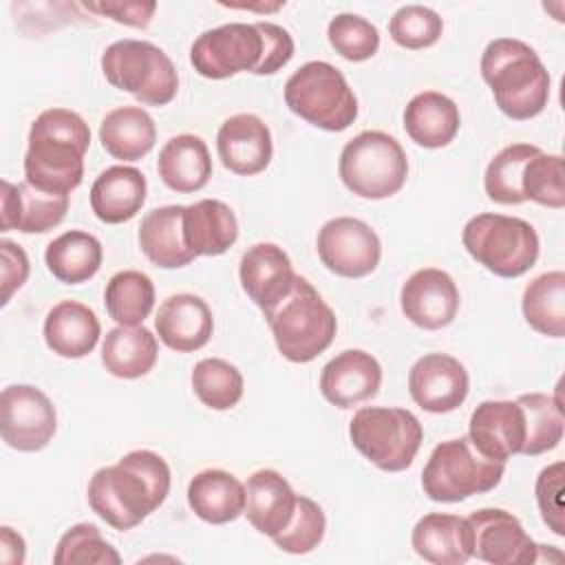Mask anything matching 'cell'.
<instances>
[{
    "label": "cell",
    "instance_id": "6da1fadb",
    "mask_svg": "<svg viewBox=\"0 0 565 565\" xmlns=\"http://www.w3.org/2000/svg\"><path fill=\"white\" fill-rule=\"evenodd\" d=\"M170 466L152 450H132L88 481V505L110 527L126 532L152 514L170 492Z\"/></svg>",
    "mask_w": 565,
    "mask_h": 565
},
{
    "label": "cell",
    "instance_id": "7a4b0ae2",
    "mask_svg": "<svg viewBox=\"0 0 565 565\" xmlns=\"http://www.w3.org/2000/svg\"><path fill=\"white\" fill-rule=\"evenodd\" d=\"M90 128L68 108L42 110L29 128L24 181L49 194H71L84 179Z\"/></svg>",
    "mask_w": 565,
    "mask_h": 565
},
{
    "label": "cell",
    "instance_id": "3957f363",
    "mask_svg": "<svg viewBox=\"0 0 565 565\" xmlns=\"http://www.w3.org/2000/svg\"><path fill=\"white\" fill-rule=\"evenodd\" d=\"M479 68L505 117L525 121L547 106L550 73L530 44L516 38H497L483 49Z\"/></svg>",
    "mask_w": 565,
    "mask_h": 565
},
{
    "label": "cell",
    "instance_id": "277c9868",
    "mask_svg": "<svg viewBox=\"0 0 565 565\" xmlns=\"http://www.w3.org/2000/svg\"><path fill=\"white\" fill-rule=\"evenodd\" d=\"M276 347L294 364H307L327 351L335 338L338 320L318 289L296 276L291 291L265 311Z\"/></svg>",
    "mask_w": 565,
    "mask_h": 565
},
{
    "label": "cell",
    "instance_id": "5b68a950",
    "mask_svg": "<svg viewBox=\"0 0 565 565\" xmlns=\"http://www.w3.org/2000/svg\"><path fill=\"white\" fill-rule=\"evenodd\" d=\"M503 472L505 463L481 455L466 435L433 448L422 470V488L430 501L457 503L472 494L494 490Z\"/></svg>",
    "mask_w": 565,
    "mask_h": 565
},
{
    "label": "cell",
    "instance_id": "8992f818",
    "mask_svg": "<svg viewBox=\"0 0 565 565\" xmlns=\"http://www.w3.org/2000/svg\"><path fill=\"white\" fill-rule=\"evenodd\" d=\"M461 243L479 265L501 278H519L530 271L541 247L539 234L527 221L492 212L472 216L463 225Z\"/></svg>",
    "mask_w": 565,
    "mask_h": 565
},
{
    "label": "cell",
    "instance_id": "52a82bcc",
    "mask_svg": "<svg viewBox=\"0 0 565 565\" xmlns=\"http://www.w3.org/2000/svg\"><path fill=\"white\" fill-rule=\"evenodd\" d=\"M287 108L307 124L340 132L358 119V99L333 64L313 60L302 64L285 82Z\"/></svg>",
    "mask_w": 565,
    "mask_h": 565
},
{
    "label": "cell",
    "instance_id": "ba28073f",
    "mask_svg": "<svg viewBox=\"0 0 565 565\" xmlns=\"http://www.w3.org/2000/svg\"><path fill=\"white\" fill-rule=\"evenodd\" d=\"M106 82L146 106H166L177 97L179 75L172 60L152 42L124 38L102 53Z\"/></svg>",
    "mask_w": 565,
    "mask_h": 565
},
{
    "label": "cell",
    "instance_id": "9c48e42d",
    "mask_svg": "<svg viewBox=\"0 0 565 565\" xmlns=\"http://www.w3.org/2000/svg\"><path fill=\"white\" fill-rule=\"evenodd\" d=\"M338 174L342 183L362 199H388L397 194L408 177V159L399 141L382 130H362L340 152Z\"/></svg>",
    "mask_w": 565,
    "mask_h": 565
},
{
    "label": "cell",
    "instance_id": "30bf717a",
    "mask_svg": "<svg viewBox=\"0 0 565 565\" xmlns=\"http://www.w3.org/2000/svg\"><path fill=\"white\" fill-rule=\"evenodd\" d=\"M349 437L373 466L384 472H402L413 463L424 428L406 408L364 406L355 411Z\"/></svg>",
    "mask_w": 565,
    "mask_h": 565
},
{
    "label": "cell",
    "instance_id": "8fae6325",
    "mask_svg": "<svg viewBox=\"0 0 565 565\" xmlns=\"http://www.w3.org/2000/svg\"><path fill=\"white\" fill-rule=\"evenodd\" d=\"M260 60L263 33L256 22H230L203 31L190 49L194 71L207 79H225L241 71L256 73Z\"/></svg>",
    "mask_w": 565,
    "mask_h": 565
},
{
    "label": "cell",
    "instance_id": "7c38bea8",
    "mask_svg": "<svg viewBox=\"0 0 565 565\" xmlns=\"http://www.w3.org/2000/svg\"><path fill=\"white\" fill-rule=\"evenodd\" d=\"M57 430V413L44 391L31 384H11L0 395V433L7 446L35 452L49 446Z\"/></svg>",
    "mask_w": 565,
    "mask_h": 565
},
{
    "label": "cell",
    "instance_id": "4fadbf2b",
    "mask_svg": "<svg viewBox=\"0 0 565 565\" xmlns=\"http://www.w3.org/2000/svg\"><path fill=\"white\" fill-rule=\"evenodd\" d=\"M322 265L342 278H364L375 271L382 258V243L375 230L353 216L327 221L316 241Z\"/></svg>",
    "mask_w": 565,
    "mask_h": 565
},
{
    "label": "cell",
    "instance_id": "5bb4252c",
    "mask_svg": "<svg viewBox=\"0 0 565 565\" xmlns=\"http://www.w3.org/2000/svg\"><path fill=\"white\" fill-rule=\"evenodd\" d=\"M472 532V556L492 565H530L545 561V545L534 543L521 521L501 508H481L466 516Z\"/></svg>",
    "mask_w": 565,
    "mask_h": 565
},
{
    "label": "cell",
    "instance_id": "9a60e30c",
    "mask_svg": "<svg viewBox=\"0 0 565 565\" xmlns=\"http://www.w3.org/2000/svg\"><path fill=\"white\" fill-rule=\"evenodd\" d=\"M468 388L466 366L448 353H426L408 371L413 402L435 415L459 408L468 397Z\"/></svg>",
    "mask_w": 565,
    "mask_h": 565
},
{
    "label": "cell",
    "instance_id": "2e32d148",
    "mask_svg": "<svg viewBox=\"0 0 565 565\" xmlns=\"http://www.w3.org/2000/svg\"><path fill=\"white\" fill-rule=\"evenodd\" d=\"M402 313L419 329L448 327L459 311V289L452 276L437 267H424L408 276L399 291Z\"/></svg>",
    "mask_w": 565,
    "mask_h": 565
},
{
    "label": "cell",
    "instance_id": "e0dca14e",
    "mask_svg": "<svg viewBox=\"0 0 565 565\" xmlns=\"http://www.w3.org/2000/svg\"><path fill=\"white\" fill-rule=\"evenodd\" d=\"M468 439L472 446L494 461H508L521 455L525 444V415L514 399H486L472 415L468 426Z\"/></svg>",
    "mask_w": 565,
    "mask_h": 565
},
{
    "label": "cell",
    "instance_id": "ac0fdd59",
    "mask_svg": "<svg viewBox=\"0 0 565 565\" xmlns=\"http://www.w3.org/2000/svg\"><path fill=\"white\" fill-rule=\"evenodd\" d=\"M216 152L230 172L238 177H254L271 161V132L258 115H232L216 132Z\"/></svg>",
    "mask_w": 565,
    "mask_h": 565
},
{
    "label": "cell",
    "instance_id": "d6986e66",
    "mask_svg": "<svg viewBox=\"0 0 565 565\" xmlns=\"http://www.w3.org/2000/svg\"><path fill=\"white\" fill-rule=\"evenodd\" d=\"M71 199L66 194L42 192L26 181L11 183L2 179L0 183V225L2 232L18 230L22 234H44L57 227L66 212Z\"/></svg>",
    "mask_w": 565,
    "mask_h": 565
},
{
    "label": "cell",
    "instance_id": "ffe728a7",
    "mask_svg": "<svg viewBox=\"0 0 565 565\" xmlns=\"http://www.w3.org/2000/svg\"><path fill=\"white\" fill-rule=\"evenodd\" d=\"M238 276L243 291L265 313L291 291L298 274L282 247L276 243H256L241 256Z\"/></svg>",
    "mask_w": 565,
    "mask_h": 565
},
{
    "label": "cell",
    "instance_id": "44dd1931",
    "mask_svg": "<svg viewBox=\"0 0 565 565\" xmlns=\"http://www.w3.org/2000/svg\"><path fill=\"white\" fill-rule=\"evenodd\" d=\"M380 384L382 366L362 349H347L338 353L320 373V393L338 408H351L375 397Z\"/></svg>",
    "mask_w": 565,
    "mask_h": 565
},
{
    "label": "cell",
    "instance_id": "7402d4cb",
    "mask_svg": "<svg viewBox=\"0 0 565 565\" xmlns=\"http://www.w3.org/2000/svg\"><path fill=\"white\" fill-rule=\"evenodd\" d=\"M154 329L168 349L177 353H192L210 342L214 318L201 296L172 294L159 305Z\"/></svg>",
    "mask_w": 565,
    "mask_h": 565
},
{
    "label": "cell",
    "instance_id": "603a6c76",
    "mask_svg": "<svg viewBox=\"0 0 565 565\" xmlns=\"http://www.w3.org/2000/svg\"><path fill=\"white\" fill-rule=\"evenodd\" d=\"M298 494L289 481L271 468L256 470L245 483V516L260 534L274 539L294 516Z\"/></svg>",
    "mask_w": 565,
    "mask_h": 565
},
{
    "label": "cell",
    "instance_id": "cb8c5ba5",
    "mask_svg": "<svg viewBox=\"0 0 565 565\" xmlns=\"http://www.w3.org/2000/svg\"><path fill=\"white\" fill-rule=\"evenodd\" d=\"M413 550L435 565H463L472 558L470 523L457 514L430 512L422 516L411 534Z\"/></svg>",
    "mask_w": 565,
    "mask_h": 565
},
{
    "label": "cell",
    "instance_id": "d4e9b609",
    "mask_svg": "<svg viewBox=\"0 0 565 565\" xmlns=\"http://www.w3.org/2000/svg\"><path fill=\"white\" fill-rule=\"evenodd\" d=\"M148 183L132 166H110L90 185V207L102 223L119 225L137 216L146 203Z\"/></svg>",
    "mask_w": 565,
    "mask_h": 565
},
{
    "label": "cell",
    "instance_id": "484cf974",
    "mask_svg": "<svg viewBox=\"0 0 565 565\" xmlns=\"http://www.w3.org/2000/svg\"><path fill=\"white\" fill-rule=\"evenodd\" d=\"M44 342L60 358L77 360L88 355L102 335L95 311L77 300H62L44 318Z\"/></svg>",
    "mask_w": 565,
    "mask_h": 565
},
{
    "label": "cell",
    "instance_id": "4316f807",
    "mask_svg": "<svg viewBox=\"0 0 565 565\" xmlns=\"http://www.w3.org/2000/svg\"><path fill=\"white\" fill-rule=\"evenodd\" d=\"M183 238L196 256H221L238 238L236 214L218 199H201L185 205Z\"/></svg>",
    "mask_w": 565,
    "mask_h": 565
},
{
    "label": "cell",
    "instance_id": "83f0119b",
    "mask_svg": "<svg viewBox=\"0 0 565 565\" xmlns=\"http://www.w3.org/2000/svg\"><path fill=\"white\" fill-rule=\"evenodd\" d=\"M183 210L185 205H163L141 218L139 247L157 267L177 269L196 258L183 238Z\"/></svg>",
    "mask_w": 565,
    "mask_h": 565
},
{
    "label": "cell",
    "instance_id": "f1b7e54d",
    "mask_svg": "<svg viewBox=\"0 0 565 565\" xmlns=\"http://www.w3.org/2000/svg\"><path fill=\"white\" fill-rule=\"evenodd\" d=\"M461 126L457 104L437 90H424L411 97L404 108V130L422 148L448 146Z\"/></svg>",
    "mask_w": 565,
    "mask_h": 565
},
{
    "label": "cell",
    "instance_id": "f546056e",
    "mask_svg": "<svg viewBox=\"0 0 565 565\" xmlns=\"http://www.w3.org/2000/svg\"><path fill=\"white\" fill-rule=\"evenodd\" d=\"M157 172L174 192H199L212 177V159L205 141L190 132L168 139L159 150Z\"/></svg>",
    "mask_w": 565,
    "mask_h": 565
},
{
    "label": "cell",
    "instance_id": "4dcf8cb0",
    "mask_svg": "<svg viewBox=\"0 0 565 565\" xmlns=\"http://www.w3.org/2000/svg\"><path fill=\"white\" fill-rule=\"evenodd\" d=\"M188 505L205 523H230L245 512V486L227 470H201L188 486Z\"/></svg>",
    "mask_w": 565,
    "mask_h": 565
},
{
    "label": "cell",
    "instance_id": "1f68e13d",
    "mask_svg": "<svg viewBox=\"0 0 565 565\" xmlns=\"http://www.w3.org/2000/svg\"><path fill=\"white\" fill-rule=\"evenodd\" d=\"M102 148L119 161H139L157 141V126L148 110L139 106H119L99 124Z\"/></svg>",
    "mask_w": 565,
    "mask_h": 565
},
{
    "label": "cell",
    "instance_id": "d6a6232c",
    "mask_svg": "<svg viewBox=\"0 0 565 565\" xmlns=\"http://www.w3.org/2000/svg\"><path fill=\"white\" fill-rule=\"evenodd\" d=\"M159 344L150 329L137 327H115L106 333L102 344L104 369L121 380H137L152 371L157 364Z\"/></svg>",
    "mask_w": 565,
    "mask_h": 565
},
{
    "label": "cell",
    "instance_id": "836d02e7",
    "mask_svg": "<svg viewBox=\"0 0 565 565\" xmlns=\"http://www.w3.org/2000/svg\"><path fill=\"white\" fill-rule=\"evenodd\" d=\"M104 249L97 236L84 230H68L46 245V269L66 285L90 280L102 267Z\"/></svg>",
    "mask_w": 565,
    "mask_h": 565
},
{
    "label": "cell",
    "instance_id": "e575fe53",
    "mask_svg": "<svg viewBox=\"0 0 565 565\" xmlns=\"http://www.w3.org/2000/svg\"><path fill=\"white\" fill-rule=\"evenodd\" d=\"M521 309L527 324L550 338L565 335V274L561 269L536 276L523 291Z\"/></svg>",
    "mask_w": 565,
    "mask_h": 565
},
{
    "label": "cell",
    "instance_id": "d590c367",
    "mask_svg": "<svg viewBox=\"0 0 565 565\" xmlns=\"http://www.w3.org/2000/svg\"><path fill=\"white\" fill-rule=\"evenodd\" d=\"M108 316L124 327L141 324L154 307V285L150 276L137 269L117 271L104 291Z\"/></svg>",
    "mask_w": 565,
    "mask_h": 565
},
{
    "label": "cell",
    "instance_id": "8d00e7d4",
    "mask_svg": "<svg viewBox=\"0 0 565 565\" xmlns=\"http://www.w3.org/2000/svg\"><path fill=\"white\" fill-rule=\"evenodd\" d=\"M516 402L525 415V444L521 455L536 457L558 446L563 439V408L558 397L545 393H525Z\"/></svg>",
    "mask_w": 565,
    "mask_h": 565
},
{
    "label": "cell",
    "instance_id": "74e56055",
    "mask_svg": "<svg viewBox=\"0 0 565 565\" xmlns=\"http://www.w3.org/2000/svg\"><path fill=\"white\" fill-rule=\"evenodd\" d=\"M541 152L539 146L532 143H510L499 150L486 168L483 188L490 201L501 205H519L525 201L521 192V177L525 163Z\"/></svg>",
    "mask_w": 565,
    "mask_h": 565
},
{
    "label": "cell",
    "instance_id": "f35d334b",
    "mask_svg": "<svg viewBox=\"0 0 565 565\" xmlns=\"http://www.w3.org/2000/svg\"><path fill=\"white\" fill-rule=\"evenodd\" d=\"M194 395L212 411H230L243 397L241 371L221 358H205L194 364L190 375Z\"/></svg>",
    "mask_w": 565,
    "mask_h": 565
},
{
    "label": "cell",
    "instance_id": "ab89813d",
    "mask_svg": "<svg viewBox=\"0 0 565 565\" xmlns=\"http://www.w3.org/2000/svg\"><path fill=\"white\" fill-rule=\"evenodd\" d=\"M55 565H119V552L102 536L99 527L93 523H77L68 527L53 554Z\"/></svg>",
    "mask_w": 565,
    "mask_h": 565
},
{
    "label": "cell",
    "instance_id": "60d3db41",
    "mask_svg": "<svg viewBox=\"0 0 565 565\" xmlns=\"http://www.w3.org/2000/svg\"><path fill=\"white\" fill-rule=\"evenodd\" d=\"M565 170L561 154L536 152L523 168L521 192L525 201L561 210L565 205Z\"/></svg>",
    "mask_w": 565,
    "mask_h": 565
},
{
    "label": "cell",
    "instance_id": "b9f144b4",
    "mask_svg": "<svg viewBox=\"0 0 565 565\" xmlns=\"http://www.w3.org/2000/svg\"><path fill=\"white\" fill-rule=\"evenodd\" d=\"M329 44L349 62L371 60L380 49V31L366 18L338 13L327 26Z\"/></svg>",
    "mask_w": 565,
    "mask_h": 565
},
{
    "label": "cell",
    "instance_id": "7bdbcfd3",
    "mask_svg": "<svg viewBox=\"0 0 565 565\" xmlns=\"http://www.w3.org/2000/svg\"><path fill=\"white\" fill-rule=\"evenodd\" d=\"M324 530L327 516L322 508L313 499L298 494L294 516L287 527L274 536V543L287 554H309L324 539Z\"/></svg>",
    "mask_w": 565,
    "mask_h": 565
},
{
    "label": "cell",
    "instance_id": "ee69618b",
    "mask_svg": "<svg viewBox=\"0 0 565 565\" xmlns=\"http://www.w3.org/2000/svg\"><path fill=\"white\" fill-rule=\"evenodd\" d=\"M441 31L444 20L437 11L424 4H404L393 13L388 22V33L393 42L411 51L433 46L441 38Z\"/></svg>",
    "mask_w": 565,
    "mask_h": 565
},
{
    "label": "cell",
    "instance_id": "f6af8a7d",
    "mask_svg": "<svg viewBox=\"0 0 565 565\" xmlns=\"http://www.w3.org/2000/svg\"><path fill=\"white\" fill-rule=\"evenodd\" d=\"M536 503L543 516V523L556 534L565 536V510H563V461H554L543 468L536 477Z\"/></svg>",
    "mask_w": 565,
    "mask_h": 565
},
{
    "label": "cell",
    "instance_id": "bcb514c9",
    "mask_svg": "<svg viewBox=\"0 0 565 565\" xmlns=\"http://www.w3.org/2000/svg\"><path fill=\"white\" fill-rule=\"evenodd\" d=\"M263 33V60L254 75H274L294 57V38L274 22H256Z\"/></svg>",
    "mask_w": 565,
    "mask_h": 565
},
{
    "label": "cell",
    "instance_id": "7dc6e473",
    "mask_svg": "<svg viewBox=\"0 0 565 565\" xmlns=\"http://www.w3.org/2000/svg\"><path fill=\"white\" fill-rule=\"evenodd\" d=\"M0 258H2V305H9L11 296L26 282L29 278V258H26V252L9 241V238H2L0 241Z\"/></svg>",
    "mask_w": 565,
    "mask_h": 565
},
{
    "label": "cell",
    "instance_id": "c3c4849f",
    "mask_svg": "<svg viewBox=\"0 0 565 565\" xmlns=\"http://www.w3.org/2000/svg\"><path fill=\"white\" fill-rule=\"evenodd\" d=\"M84 9L106 15L119 24L143 29L150 24L157 2H141V0H126V2H84Z\"/></svg>",
    "mask_w": 565,
    "mask_h": 565
},
{
    "label": "cell",
    "instance_id": "681fc988",
    "mask_svg": "<svg viewBox=\"0 0 565 565\" xmlns=\"http://www.w3.org/2000/svg\"><path fill=\"white\" fill-rule=\"evenodd\" d=\"M26 554L24 539L9 525L0 527V561L4 565H22Z\"/></svg>",
    "mask_w": 565,
    "mask_h": 565
}]
</instances>
